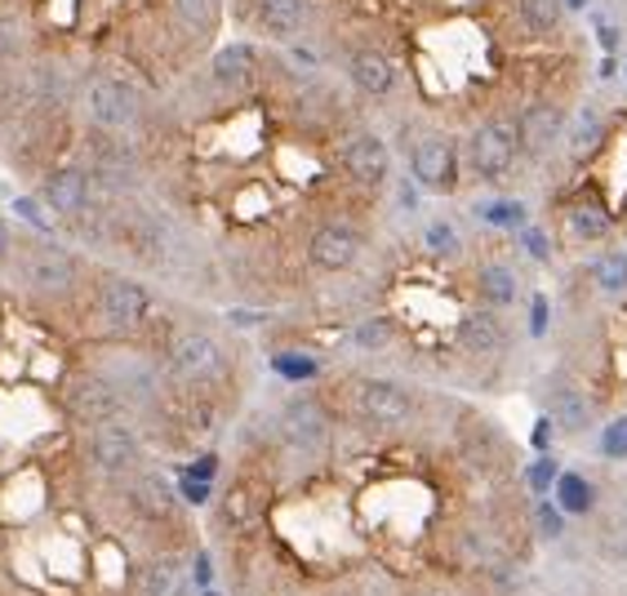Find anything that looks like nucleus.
I'll return each mask as SVG.
<instances>
[{
	"label": "nucleus",
	"mask_w": 627,
	"mask_h": 596,
	"mask_svg": "<svg viewBox=\"0 0 627 596\" xmlns=\"http://www.w3.org/2000/svg\"><path fill=\"white\" fill-rule=\"evenodd\" d=\"M516 156H521L516 121H503V116H498V121H485V125H476L472 138H467V165H472V174L485 178V183L507 178L512 165H516Z\"/></svg>",
	"instance_id": "nucleus-1"
},
{
	"label": "nucleus",
	"mask_w": 627,
	"mask_h": 596,
	"mask_svg": "<svg viewBox=\"0 0 627 596\" xmlns=\"http://www.w3.org/2000/svg\"><path fill=\"white\" fill-rule=\"evenodd\" d=\"M352 410L361 423L370 428H401L414 419L419 401L401 388V383H388V379H361L357 392H352Z\"/></svg>",
	"instance_id": "nucleus-2"
},
{
	"label": "nucleus",
	"mask_w": 627,
	"mask_h": 596,
	"mask_svg": "<svg viewBox=\"0 0 627 596\" xmlns=\"http://www.w3.org/2000/svg\"><path fill=\"white\" fill-rule=\"evenodd\" d=\"M90 459H94L107 476H125V472L138 467L143 441H138V432L116 414V419L94 423V432H90Z\"/></svg>",
	"instance_id": "nucleus-3"
},
{
	"label": "nucleus",
	"mask_w": 627,
	"mask_h": 596,
	"mask_svg": "<svg viewBox=\"0 0 627 596\" xmlns=\"http://www.w3.org/2000/svg\"><path fill=\"white\" fill-rule=\"evenodd\" d=\"M99 312H103L107 330L130 335V330H138L152 317V294L138 280H130V276H107L103 294H99Z\"/></svg>",
	"instance_id": "nucleus-4"
},
{
	"label": "nucleus",
	"mask_w": 627,
	"mask_h": 596,
	"mask_svg": "<svg viewBox=\"0 0 627 596\" xmlns=\"http://www.w3.org/2000/svg\"><path fill=\"white\" fill-rule=\"evenodd\" d=\"M410 174L423 192H454L459 187V147L445 134H428L410 152Z\"/></svg>",
	"instance_id": "nucleus-5"
},
{
	"label": "nucleus",
	"mask_w": 627,
	"mask_h": 596,
	"mask_svg": "<svg viewBox=\"0 0 627 596\" xmlns=\"http://www.w3.org/2000/svg\"><path fill=\"white\" fill-rule=\"evenodd\" d=\"M85 112L103 130H130L138 121V94L121 76H94L85 90Z\"/></svg>",
	"instance_id": "nucleus-6"
},
{
	"label": "nucleus",
	"mask_w": 627,
	"mask_h": 596,
	"mask_svg": "<svg viewBox=\"0 0 627 596\" xmlns=\"http://www.w3.org/2000/svg\"><path fill=\"white\" fill-rule=\"evenodd\" d=\"M280 436L289 450H302V454H317L326 450L330 441V414L311 401V397H294L285 410H280Z\"/></svg>",
	"instance_id": "nucleus-7"
},
{
	"label": "nucleus",
	"mask_w": 627,
	"mask_h": 596,
	"mask_svg": "<svg viewBox=\"0 0 627 596\" xmlns=\"http://www.w3.org/2000/svg\"><path fill=\"white\" fill-rule=\"evenodd\" d=\"M68 410L85 423H103V419H116L125 410V397L107 374H81L68 388Z\"/></svg>",
	"instance_id": "nucleus-8"
},
{
	"label": "nucleus",
	"mask_w": 627,
	"mask_h": 596,
	"mask_svg": "<svg viewBox=\"0 0 627 596\" xmlns=\"http://www.w3.org/2000/svg\"><path fill=\"white\" fill-rule=\"evenodd\" d=\"M169 366H174L178 379L205 383V379H214V374L223 370V348H218V339L192 330V335H178V339L169 343Z\"/></svg>",
	"instance_id": "nucleus-9"
},
{
	"label": "nucleus",
	"mask_w": 627,
	"mask_h": 596,
	"mask_svg": "<svg viewBox=\"0 0 627 596\" xmlns=\"http://www.w3.org/2000/svg\"><path fill=\"white\" fill-rule=\"evenodd\" d=\"M357 254H361V236L348 223H326L307 240V258L317 271H348L357 263Z\"/></svg>",
	"instance_id": "nucleus-10"
},
{
	"label": "nucleus",
	"mask_w": 627,
	"mask_h": 596,
	"mask_svg": "<svg viewBox=\"0 0 627 596\" xmlns=\"http://www.w3.org/2000/svg\"><path fill=\"white\" fill-rule=\"evenodd\" d=\"M41 205L59 218H81L85 205H90V178L85 169L76 165H63V169H50L45 183H41Z\"/></svg>",
	"instance_id": "nucleus-11"
},
{
	"label": "nucleus",
	"mask_w": 627,
	"mask_h": 596,
	"mask_svg": "<svg viewBox=\"0 0 627 596\" xmlns=\"http://www.w3.org/2000/svg\"><path fill=\"white\" fill-rule=\"evenodd\" d=\"M543 401H547V419H552L556 432H565V436L587 432V423H592V405H587V397H583L565 374H552V379H547Z\"/></svg>",
	"instance_id": "nucleus-12"
},
{
	"label": "nucleus",
	"mask_w": 627,
	"mask_h": 596,
	"mask_svg": "<svg viewBox=\"0 0 627 596\" xmlns=\"http://www.w3.org/2000/svg\"><path fill=\"white\" fill-rule=\"evenodd\" d=\"M561 138H565V112H561L556 103H534V107H525V112L516 116V143H521V152L543 156V152H552Z\"/></svg>",
	"instance_id": "nucleus-13"
},
{
	"label": "nucleus",
	"mask_w": 627,
	"mask_h": 596,
	"mask_svg": "<svg viewBox=\"0 0 627 596\" xmlns=\"http://www.w3.org/2000/svg\"><path fill=\"white\" fill-rule=\"evenodd\" d=\"M343 165L361 187H383L388 174H392V152H388V143L379 134H357L343 147Z\"/></svg>",
	"instance_id": "nucleus-14"
},
{
	"label": "nucleus",
	"mask_w": 627,
	"mask_h": 596,
	"mask_svg": "<svg viewBox=\"0 0 627 596\" xmlns=\"http://www.w3.org/2000/svg\"><path fill=\"white\" fill-rule=\"evenodd\" d=\"M28 285L37 294H68L76 285V258L59 245H41L28 258Z\"/></svg>",
	"instance_id": "nucleus-15"
},
{
	"label": "nucleus",
	"mask_w": 627,
	"mask_h": 596,
	"mask_svg": "<svg viewBox=\"0 0 627 596\" xmlns=\"http://www.w3.org/2000/svg\"><path fill=\"white\" fill-rule=\"evenodd\" d=\"M90 152H94V169L107 178V183H125L134 174V143L125 138V130H103L94 125L90 130Z\"/></svg>",
	"instance_id": "nucleus-16"
},
{
	"label": "nucleus",
	"mask_w": 627,
	"mask_h": 596,
	"mask_svg": "<svg viewBox=\"0 0 627 596\" xmlns=\"http://www.w3.org/2000/svg\"><path fill=\"white\" fill-rule=\"evenodd\" d=\"M254 23L271 41H294L307 23V0H254Z\"/></svg>",
	"instance_id": "nucleus-17"
},
{
	"label": "nucleus",
	"mask_w": 627,
	"mask_h": 596,
	"mask_svg": "<svg viewBox=\"0 0 627 596\" xmlns=\"http://www.w3.org/2000/svg\"><path fill=\"white\" fill-rule=\"evenodd\" d=\"M348 76H352V85H357L366 99H388L392 85H397V68H392V59L379 54V50H357V54L348 59Z\"/></svg>",
	"instance_id": "nucleus-18"
},
{
	"label": "nucleus",
	"mask_w": 627,
	"mask_h": 596,
	"mask_svg": "<svg viewBox=\"0 0 627 596\" xmlns=\"http://www.w3.org/2000/svg\"><path fill=\"white\" fill-rule=\"evenodd\" d=\"M459 343H463V352H472V357H498V352L507 348V330H503V321H498L494 312H472V317H463V326H459Z\"/></svg>",
	"instance_id": "nucleus-19"
},
{
	"label": "nucleus",
	"mask_w": 627,
	"mask_h": 596,
	"mask_svg": "<svg viewBox=\"0 0 627 596\" xmlns=\"http://www.w3.org/2000/svg\"><path fill=\"white\" fill-rule=\"evenodd\" d=\"M130 499H134V507H138L143 516H152V521H169V516L178 512V490H174L165 476H156V472H143V476L130 485Z\"/></svg>",
	"instance_id": "nucleus-20"
},
{
	"label": "nucleus",
	"mask_w": 627,
	"mask_h": 596,
	"mask_svg": "<svg viewBox=\"0 0 627 596\" xmlns=\"http://www.w3.org/2000/svg\"><path fill=\"white\" fill-rule=\"evenodd\" d=\"M254 68H258V54L249 45H240V41L214 54V81L218 85H245L254 76Z\"/></svg>",
	"instance_id": "nucleus-21"
},
{
	"label": "nucleus",
	"mask_w": 627,
	"mask_h": 596,
	"mask_svg": "<svg viewBox=\"0 0 627 596\" xmlns=\"http://www.w3.org/2000/svg\"><path fill=\"white\" fill-rule=\"evenodd\" d=\"M556 507L561 512H569V516H587L592 507H596V490H592V481L587 476H578V472H556Z\"/></svg>",
	"instance_id": "nucleus-22"
},
{
	"label": "nucleus",
	"mask_w": 627,
	"mask_h": 596,
	"mask_svg": "<svg viewBox=\"0 0 627 596\" xmlns=\"http://www.w3.org/2000/svg\"><path fill=\"white\" fill-rule=\"evenodd\" d=\"M476 289L490 308H512L516 304V271H507L503 263H485L476 271Z\"/></svg>",
	"instance_id": "nucleus-23"
},
{
	"label": "nucleus",
	"mask_w": 627,
	"mask_h": 596,
	"mask_svg": "<svg viewBox=\"0 0 627 596\" xmlns=\"http://www.w3.org/2000/svg\"><path fill=\"white\" fill-rule=\"evenodd\" d=\"M516 10H521V23L534 37H552L565 19V0H516Z\"/></svg>",
	"instance_id": "nucleus-24"
},
{
	"label": "nucleus",
	"mask_w": 627,
	"mask_h": 596,
	"mask_svg": "<svg viewBox=\"0 0 627 596\" xmlns=\"http://www.w3.org/2000/svg\"><path fill=\"white\" fill-rule=\"evenodd\" d=\"M609 214L596 205V201H583V205H574L569 209V232L578 236V240H605L609 236Z\"/></svg>",
	"instance_id": "nucleus-25"
},
{
	"label": "nucleus",
	"mask_w": 627,
	"mask_h": 596,
	"mask_svg": "<svg viewBox=\"0 0 627 596\" xmlns=\"http://www.w3.org/2000/svg\"><path fill=\"white\" fill-rule=\"evenodd\" d=\"M143 596H187V583L174 561H152L143 569Z\"/></svg>",
	"instance_id": "nucleus-26"
},
{
	"label": "nucleus",
	"mask_w": 627,
	"mask_h": 596,
	"mask_svg": "<svg viewBox=\"0 0 627 596\" xmlns=\"http://www.w3.org/2000/svg\"><path fill=\"white\" fill-rule=\"evenodd\" d=\"M587 271L605 294H627V254H600Z\"/></svg>",
	"instance_id": "nucleus-27"
},
{
	"label": "nucleus",
	"mask_w": 627,
	"mask_h": 596,
	"mask_svg": "<svg viewBox=\"0 0 627 596\" xmlns=\"http://www.w3.org/2000/svg\"><path fill=\"white\" fill-rule=\"evenodd\" d=\"M600 130H605V125H600V112H596V107H583L578 121H574V130L565 134V138H569V152H574V156H587V152L600 143Z\"/></svg>",
	"instance_id": "nucleus-28"
},
{
	"label": "nucleus",
	"mask_w": 627,
	"mask_h": 596,
	"mask_svg": "<svg viewBox=\"0 0 627 596\" xmlns=\"http://www.w3.org/2000/svg\"><path fill=\"white\" fill-rule=\"evenodd\" d=\"M271 370L280 379H289V383H307V379L321 374V361L317 357H302V352H280V357H271Z\"/></svg>",
	"instance_id": "nucleus-29"
},
{
	"label": "nucleus",
	"mask_w": 627,
	"mask_h": 596,
	"mask_svg": "<svg viewBox=\"0 0 627 596\" xmlns=\"http://www.w3.org/2000/svg\"><path fill=\"white\" fill-rule=\"evenodd\" d=\"M476 218L481 223H494V227L521 232L525 227V205L521 201H485V205H476Z\"/></svg>",
	"instance_id": "nucleus-30"
},
{
	"label": "nucleus",
	"mask_w": 627,
	"mask_h": 596,
	"mask_svg": "<svg viewBox=\"0 0 627 596\" xmlns=\"http://www.w3.org/2000/svg\"><path fill=\"white\" fill-rule=\"evenodd\" d=\"M174 10L192 32H214L218 23V0H174Z\"/></svg>",
	"instance_id": "nucleus-31"
},
{
	"label": "nucleus",
	"mask_w": 627,
	"mask_h": 596,
	"mask_svg": "<svg viewBox=\"0 0 627 596\" xmlns=\"http://www.w3.org/2000/svg\"><path fill=\"white\" fill-rule=\"evenodd\" d=\"M423 245H428L436 258H459V249H463V240H459V227H454V223H445V218L428 223V232H423Z\"/></svg>",
	"instance_id": "nucleus-32"
},
{
	"label": "nucleus",
	"mask_w": 627,
	"mask_h": 596,
	"mask_svg": "<svg viewBox=\"0 0 627 596\" xmlns=\"http://www.w3.org/2000/svg\"><path fill=\"white\" fill-rule=\"evenodd\" d=\"M600 454H605V459H627V414L614 419V423H605V432H600Z\"/></svg>",
	"instance_id": "nucleus-33"
},
{
	"label": "nucleus",
	"mask_w": 627,
	"mask_h": 596,
	"mask_svg": "<svg viewBox=\"0 0 627 596\" xmlns=\"http://www.w3.org/2000/svg\"><path fill=\"white\" fill-rule=\"evenodd\" d=\"M357 343H361L366 352H379V348H388V343H392V321H383V317L366 321V326L357 330Z\"/></svg>",
	"instance_id": "nucleus-34"
},
{
	"label": "nucleus",
	"mask_w": 627,
	"mask_h": 596,
	"mask_svg": "<svg viewBox=\"0 0 627 596\" xmlns=\"http://www.w3.org/2000/svg\"><path fill=\"white\" fill-rule=\"evenodd\" d=\"M14 214H19L23 223H32L37 232H50V218H45V205H41V196H19V201H14Z\"/></svg>",
	"instance_id": "nucleus-35"
},
{
	"label": "nucleus",
	"mask_w": 627,
	"mask_h": 596,
	"mask_svg": "<svg viewBox=\"0 0 627 596\" xmlns=\"http://www.w3.org/2000/svg\"><path fill=\"white\" fill-rule=\"evenodd\" d=\"M538 534L543 538H561L565 534V512L552 503H538Z\"/></svg>",
	"instance_id": "nucleus-36"
},
{
	"label": "nucleus",
	"mask_w": 627,
	"mask_h": 596,
	"mask_svg": "<svg viewBox=\"0 0 627 596\" xmlns=\"http://www.w3.org/2000/svg\"><path fill=\"white\" fill-rule=\"evenodd\" d=\"M556 472H561V467H556L552 459H538V463H534V467L525 472V481H530V490H534V494H543V490H552Z\"/></svg>",
	"instance_id": "nucleus-37"
},
{
	"label": "nucleus",
	"mask_w": 627,
	"mask_h": 596,
	"mask_svg": "<svg viewBox=\"0 0 627 596\" xmlns=\"http://www.w3.org/2000/svg\"><path fill=\"white\" fill-rule=\"evenodd\" d=\"M521 245H525L538 263H547V258H552V245H547V236H543L538 227H521Z\"/></svg>",
	"instance_id": "nucleus-38"
},
{
	"label": "nucleus",
	"mask_w": 627,
	"mask_h": 596,
	"mask_svg": "<svg viewBox=\"0 0 627 596\" xmlns=\"http://www.w3.org/2000/svg\"><path fill=\"white\" fill-rule=\"evenodd\" d=\"M178 494H183L187 503H196V507H201V503H209V481H196V476H187V472H183Z\"/></svg>",
	"instance_id": "nucleus-39"
},
{
	"label": "nucleus",
	"mask_w": 627,
	"mask_h": 596,
	"mask_svg": "<svg viewBox=\"0 0 627 596\" xmlns=\"http://www.w3.org/2000/svg\"><path fill=\"white\" fill-rule=\"evenodd\" d=\"M214 472H218V459H214V454H201V459L187 467V476H196V481H214Z\"/></svg>",
	"instance_id": "nucleus-40"
},
{
	"label": "nucleus",
	"mask_w": 627,
	"mask_h": 596,
	"mask_svg": "<svg viewBox=\"0 0 627 596\" xmlns=\"http://www.w3.org/2000/svg\"><path fill=\"white\" fill-rule=\"evenodd\" d=\"M530 330H534V335L547 330V298H534V321H530Z\"/></svg>",
	"instance_id": "nucleus-41"
},
{
	"label": "nucleus",
	"mask_w": 627,
	"mask_h": 596,
	"mask_svg": "<svg viewBox=\"0 0 627 596\" xmlns=\"http://www.w3.org/2000/svg\"><path fill=\"white\" fill-rule=\"evenodd\" d=\"M14 249V232H10V223L6 218H0V258H6Z\"/></svg>",
	"instance_id": "nucleus-42"
},
{
	"label": "nucleus",
	"mask_w": 627,
	"mask_h": 596,
	"mask_svg": "<svg viewBox=\"0 0 627 596\" xmlns=\"http://www.w3.org/2000/svg\"><path fill=\"white\" fill-rule=\"evenodd\" d=\"M196 578H201V583H209V561H205V556L196 561Z\"/></svg>",
	"instance_id": "nucleus-43"
},
{
	"label": "nucleus",
	"mask_w": 627,
	"mask_h": 596,
	"mask_svg": "<svg viewBox=\"0 0 627 596\" xmlns=\"http://www.w3.org/2000/svg\"><path fill=\"white\" fill-rule=\"evenodd\" d=\"M565 10H587V0H565Z\"/></svg>",
	"instance_id": "nucleus-44"
}]
</instances>
